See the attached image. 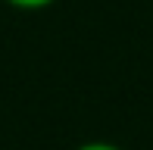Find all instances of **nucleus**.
Returning <instances> with one entry per match:
<instances>
[{"label": "nucleus", "instance_id": "nucleus-1", "mask_svg": "<svg viewBox=\"0 0 153 150\" xmlns=\"http://www.w3.org/2000/svg\"><path fill=\"white\" fill-rule=\"evenodd\" d=\"M10 6H16V10H44V6L56 3V0H6Z\"/></svg>", "mask_w": 153, "mask_h": 150}, {"label": "nucleus", "instance_id": "nucleus-2", "mask_svg": "<svg viewBox=\"0 0 153 150\" xmlns=\"http://www.w3.org/2000/svg\"><path fill=\"white\" fill-rule=\"evenodd\" d=\"M75 150H122V147L106 144V141H91V144H81V147H75Z\"/></svg>", "mask_w": 153, "mask_h": 150}]
</instances>
